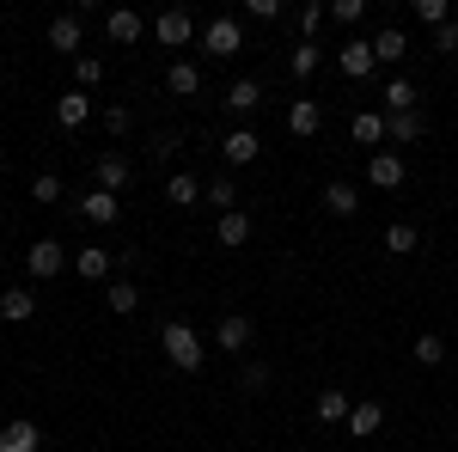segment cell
I'll return each mask as SVG.
<instances>
[{
    "instance_id": "obj_1",
    "label": "cell",
    "mask_w": 458,
    "mask_h": 452,
    "mask_svg": "<svg viewBox=\"0 0 458 452\" xmlns=\"http://www.w3.org/2000/svg\"><path fill=\"white\" fill-rule=\"evenodd\" d=\"M159 343H165V361H172L177 373H196L202 361H208V348L196 337V324H183V318H165L159 324Z\"/></svg>"
},
{
    "instance_id": "obj_2",
    "label": "cell",
    "mask_w": 458,
    "mask_h": 452,
    "mask_svg": "<svg viewBox=\"0 0 458 452\" xmlns=\"http://www.w3.org/2000/svg\"><path fill=\"white\" fill-rule=\"evenodd\" d=\"M239 49H245L239 19H208V25H202V55H214V62H233Z\"/></svg>"
},
{
    "instance_id": "obj_3",
    "label": "cell",
    "mask_w": 458,
    "mask_h": 452,
    "mask_svg": "<svg viewBox=\"0 0 458 452\" xmlns=\"http://www.w3.org/2000/svg\"><path fill=\"white\" fill-rule=\"evenodd\" d=\"M25 269H31L37 281H55L62 269H68V244L62 239H37L31 251H25Z\"/></svg>"
},
{
    "instance_id": "obj_4",
    "label": "cell",
    "mask_w": 458,
    "mask_h": 452,
    "mask_svg": "<svg viewBox=\"0 0 458 452\" xmlns=\"http://www.w3.org/2000/svg\"><path fill=\"white\" fill-rule=\"evenodd\" d=\"M373 68H379V55H373V37H349V43L336 49V73H343V80H367Z\"/></svg>"
},
{
    "instance_id": "obj_5",
    "label": "cell",
    "mask_w": 458,
    "mask_h": 452,
    "mask_svg": "<svg viewBox=\"0 0 458 452\" xmlns=\"http://www.w3.org/2000/svg\"><path fill=\"white\" fill-rule=\"evenodd\" d=\"M403 177H410V166H403V153H391V147H379V153L367 159V183H373V190H397Z\"/></svg>"
},
{
    "instance_id": "obj_6",
    "label": "cell",
    "mask_w": 458,
    "mask_h": 452,
    "mask_svg": "<svg viewBox=\"0 0 458 452\" xmlns=\"http://www.w3.org/2000/svg\"><path fill=\"white\" fill-rule=\"evenodd\" d=\"M220 153H226V166H250V159H263V135H257L250 123H239L233 135L220 141Z\"/></svg>"
},
{
    "instance_id": "obj_7",
    "label": "cell",
    "mask_w": 458,
    "mask_h": 452,
    "mask_svg": "<svg viewBox=\"0 0 458 452\" xmlns=\"http://www.w3.org/2000/svg\"><path fill=\"white\" fill-rule=\"evenodd\" d=\"M92 177H98V190L123 196V190H129V177H135V166H129L123 153H98V159H92Z\"/></svg>"
},
{
    "instance_id": "obj_8",
    "label": "cell",
    "mask_w": 458,
    "mask_h": 452,
    "mask_svg": "<svg viewBox=\"0 0 458 452\" xmlns=\"http://www.w3.org/2000/svg\"><path fill=\"white\" fill-rule=\"evenodd\" d=\"M80 214H86L92 226H116V220H123V196H110V190H98V183H92V190L80 196Z\"/></svg>"
},
{
    "instance_id": "obj_9",
    "label": "cell",
    "mask_w": 458,
    "mask_h": 452,
    "mask_svg": "<svg viewBox=\"0 0 458 452\" xmlns=\"http://www.w3.org/2000/svg\"><path fill=\"white\" fill-rule=\"evenodd\" d=\"M250 343H257V324H250L245 312L220 318V330H214V348H226V354H245Z\"/></svg>"
},
{
    "instance_id": "obj_10",
    "label": "cell",
    "mask_w": 458,
    "mask_h": 452,
    "mask_svg": "<svg viewBox=\"0 0 458 452\" xmlns=\"http://www.w3.org/2000/svg\"><path fill=\"white\" fill-rule=\"evenodd\" d=\"M153 37H159L165 49H183V43L196 37V19H190L183 6H172V13H159V19H153Z\"/></svg>"
},
{
    "instance_id": "obj_11",
    "label": "cell",
    "mask_w": 458,
    "mask_h": 452,
    "mask_svg": "<svg viewBox=\"0 0 458 452\" xmlns=\"http://www.w3.org/2000/svg\"><path fill=\"white\" fill-rule=\"evenodd\" d=\"M324 209L336 214V220H354V214H360V183H349V177H330V183H324Z\"/></svg>"
},
{
    "instance_id": "obj_12",
    "label": "cell",
    "mask_w": 458,
    "mask_h": 452,
    "mask_svg": "<svg viewBox=\"0 0 458 452\" xmlns=\"http://www.w3.org/2000/svg\"><path fill=\"white\" fill-rule=\"evenodd\" d=\"M55 123H62L68 135H80V129L92 123V92H62V98H55Z\"/></svg>"
},
{
    "instance_id": "obj_13",
    "label": "cell",
    "mask_w": 458,
    "mask_h": 452,
    "mask_svg": "<svg viewBox=\"0 0 458 452\" xmlns=\"http://www.w3.org/2000/svg\"><path fill=\"white\" fill-rule=\"evenodd\" d=\"M226 110H233V116H257V110H263V80H233V86H226Z\"/></svg>"
},
{
    "instance_id": "obj_14",
    "label": "cell",
    "mask_w": 458,
    "mask_h": 452,
    "mask_svg": "<svg viewBox=\"0 0 458 452\" xmlns=\"http://www.w3.org/2000/svg\"><path fill=\"white\" fill-rule=\"evenodd\" d=\"M318 129H324V105H318V98H293V105H287V135H318Z\"/></svg>"
},
{
    "instance_id": "obj_15",
    "label": "cell",
    "mask_w": 458,
    "mask_h": 452,
    "mask_svg": "<svg viewBox=\"0 0 458 452\" xmlns=\"http://www.w3.org/2000/svg\"><path fill=\"white\" fill-rule=\"evenodd\" d=\"M37 447H43V428H37L31 416H19V422L0 428V452H37Z\"/></svg>"
},
{
    "instance_id": "obj_16",
    "label": "cell",
    "mask_w": 458,
    "mask_h": 452,
    "mask_svg": "<svg viewBox=\"0 0 458 452\" xmlns=\"http://www.w3.org/2000/svg\"><path fill=\"white\" fill-rule=\"evenodd\" d=\"M105 31H110V43L135 49V43H141V31H147V19H141V13H129V6H116V13L105 19Z\"/></svg>"
},
{
    "instance_id": "obj_17",
    "label": "cell",
    "mask_w": 458,
    "mask_h": 452,
    "mask_svg": "<svg viewBox=\"0 0 458 452\" xmlns=\"http://www.w3.org/2000/svg\"><path fill=\"white\" fill-rule=\"evenodd\" d=\"M422 135H428V123L416 116V110H403V116H386V141H391V153H397V147H416Z\"/></svg>"
},
{
    "instance_id": "obj_18",
    "label": "cell",
    "mask_w": 458,
    "mask_h": 452,
    "mask_svg": "<svg viewBox=\"0 0 458 452\" xmlns=\"http://www.w3.org/2000/svg\"><path fill=\"white\" fill-rule=\"evenodd\" d=\"M349 135H354V147H386V110H354Z\"/></svg>"
},
{
    "instance_id": "obj_19",
    "label": "cell",
    "mask_w": 458,
    "mask_h": 452,
    "mask_svg": "<svg viewBox=\"0 0 458 452\" xmlns=\"http://www.w3.org/2000/svg\"><path fill=\"white\" fill-rule=\"evenodd\" d=\"M73 269H80V281H110V269H116V257H110L105 244H86V251L73 257Z\"/></svg>"
},
{
    "instance_id": "obj_20",
    "label": "cell",
    "mask_w": 458,
    "mask_h": 452,
    "mask_svg": "<svg viewBox=\"0 0 458 452\" xmlns=\"http://www.w3.org/2000/svg\"><path fill=\"white\" fill-rule=\"evenodd\" d=\"M165 92H172V98H196V92H202V68H196V62H172V68H165Z\"/></svg>"
},
{
    "instance_id": "obj_21",
    "label": "cell",
    "mask_w": 458,
    "mask_h": 452,
    "mask_svg": "<svg viewBox=\"0 0 458 452\" xmlns=\"http://www.w3.org/2000/svg\"><path fill=\"white\" fill-rule=\"evenodd\" d=\"M80 19H73V13H62V19H49V49H62V55H73V62H80Z\"/></svg>"
},
{
    "instance_id": "obj_22",
    "label": "cell",
    "mask_w": 458,
    "mask_h": 452,
    "mask_svg": "<svg viewBox=\"0 0 458 452\" xmlns=\"http://www.w3.org/2000/svg\"><path fill=\"white\" fill-rule=\"evenodd\" d=\"M202 202H208L214 214H239V183H233V177H208V183H202Z\"/></svg>"
},
{
    "instance_id": "obj_23",
    "label": "cell",
    "mask_w": 458,
    "mask_h": 452,
    "mask_svg": "<svg viewBox=\"0 0 458 452\" xmlns=\"http://www.w3.org/2000/svg\"><path fill=\"white\" fill-rule=\"evenodd\" d=\"M250 226H257L250 214H220V220H214V244H226V251H239V244L250 239Z\"/></svg>"
},
{
    "instance_id": "obj_24",
    "label": "cell",
    "mask_w": 458,
    "mask_h": 452,
    "mask_svg": "<svg viewBox=\"0 0 458 452\" xmlns=\"http://www.w3.org/2000/svg\"><path fill=\"white\" fill-rule=\"evenodd\" d=\"M373 55L391 62V68H397V62H410V37H403V25H386V31L373 37Z\"/></svg>"
},
{
    "instance_id": "obj_25",
    "label": "cell",
    "mask_w": 458,
    "mask_h": 452,
    "mask_svg": "<svg viewBox=\"0 0 458 452\" xmlns=\"http://www.w3.org/2000/svg\"><path fill=\"white\" fill-rule=\"evenodd\" d=\"M379 428H386V410H379L373 397H360V404L349 410V434H354V440H367V434H379Z\"/></svg>"
},
{
    "instance_id": "obj_26",
    "label": "cell",
    "mask_w": 458,
    "mask_h": 452,
    "mask_svg": "<svg viewBox=\"0 0 458 452\" xmlns=\"http://www.w3.org/2000/svg\"><path fill=\"white\" fill-rule=\"evenodd\" d=\"M105 306H110V312H116V318H129V312H135V306H141V287H135V281H129V276H116V281H110V287H105Z\"/></svg>"
},
{
    "instance_id": "obj_27",
    "label": "cell",
    "mask_w": 458,
    "mask_h": 452,
    "mask_svg": "<svg viewBox=\"0 0 458 452\" xmlns=\"http://www.w3.org/2000/svg\"><path fill=\"white\" fill-rule=\"evenodd\" d=\"M31 312H37V294H31V287H6V294H0V318H6V324H25Z\"/></svg>"
},
{
    "instance_id": "obj_28",
    "label": "cell",
    "mask_w": 458,
    "mask_h": 452,
    "mask_svg": "<svg viewBox=\"0 0 458 452\" xmlns=\"http://www.w3.org/2000/svg\"><path fill=\"white\" fill-rule=\"evenodd\" d=\"M165 202H172V209H196V202H202V183L190 172H172L165 177Z\"/></svg>"
},
{
    "instance_id": "obj_29",
    "label": "cell",
    "mask_w": 458,
    "mask_h": 452,
    "mask_svg": "<svg viewBox=\"0 0 458 452\" xmlns=\"http://www.w3.org/2000/svg\"><path fill=\"white\" fill-rule=\"evenodd\" d=\"M349 410H354V397H349V391H318V422H324V428L349 422Z\"/></svg>"
},
{
    "instance_id": "obj_30",
    "label": "cell",
    "mask_w": 458,
    "mask_h": 452,
    "mask_svg": "<svg viewBox=\"0 0 458 452\" xmlns=\"http://www.w3.org/2000/svg\"><path fill=\"white\" fill-rule=\"evenodd\" d=\"M318 68H324V49H318V43H300V49H287V73H293V80H312Z\"/></svg>"
},
{
    "instance_id": "obj_31",
    "label": "cell",
    "mask_w": 458,
    "mask_h": 452,
    "mask_svg": "<svg viewBox=\"0 0 458 452\" xmlns=\"http://www.w3.org/2000/svg\"><path fill=\"white\" fill-rule=\"evenodd\" d=\"M62 196H68V183H62L55 172H37L31 177V202H37V209H55Z\"/></svg>"
},
{
    "instance_id": "obj_32",
    "label": "cell",
    "mask_w": 458,
    "mask_h": 452,
    "mask_svg": "<svg viewBox=\"0 0 458 452\" xmlns=\"http://www.w3.org/2000/svg\"><path fill=\"white\" fill-rule=\"evenodd\" d=\"M416 244H422V233H416L410 220H391V226H386V251H391V257H410Z\"/></svg>"
},
{
    "instance_id": "obj_33",
    "label": "cell",
    "mask_w": 458,
    "mask_h": 452,
    "mask_svg": "<svg viewBox=\"0 0 458 452\" xmlns=\"http://www.w3.org/2000/svg\"><path fill=\"white\" fill-rule=\"evenodd\" d=\"M239 391H245V397H263V391H269V361H245V367H239Z\"/></svg>"
},
{
    "instance_id": "obj_34",
    "label": "cell",
    "mask_w": 458,
    "mask_h": 452,
    "mask_svg": "<svg viewBox=\"0 0 458 452\" xmlns=\"http://www.w3.org/2000/svg\"><path fill=\"white\" fill-rule=\"evenodd\" d=\"M403 110H416V86H410V80H391L386 86V116H403Z\"/></svg>"
},
{
    "instance_id": "obj_35",
    "label": "cell",
    "mask_w": 458,
    "mask_h": 452,
    "mask_svg": "<svg viewBox=\"0 0 458 452\" xmlns=\"http://www.w3.org/2000/svg\"><path fill=\"white\" fill-rule=\"evenodd\" d=\"M293 19H300V31H306V43H318V31H324V19H330V6H300V13H293Z\"/></svg>"
},
{
    "instance_id": "obj_36",
    "label": "cell",
    "mask_w": 458,
    "mask_h": 452,
    "mask_svg": "<svg viewBox=\"0 0 458 452\" xmlns=\"http://www.w3.org/2000/svg\"><path fill=\"white\" fill-rule=\"evenodd\" d=\"M105 129H110V141H123L129 129H135V110L129 105H105Z\"/></svg>"
},
{
    "instance_id": "obj_37",
    "label": "cell",
    "mask_w": 458,
    "mask_h": 452,
    "mask_svg": "<svg viewBox=\"0 0 458 452\" xmlns=\"http://www.w3.org/2000/svg\"><path fill=\"white\" fill-rule=\"evenodd\" d=\"M416 361H422V367H440V361H446V337H434V330L416 337Z\"/></svg>"
},
{
    "instance_id": "obj_38",
    "label": "cell",
    "mask_w": 458,
    "mask_h": 452,
    "mask_svg": "<svg viewBox=\"0 0 458 452\" xmlns=\"http://www.w3.org/2000/svg\"><path fill=\"white\" fill-rule=\"evenodd\" d=\"M73 80H80V92H92V86L105 80V62H98V55H80V62H73Z\"/></svg>"
},
{
    "instance_id": "obj_39",
    "label": "cell",
    "mask_w": 458,
    "mask_h": 452,
    "mask_svg": "<svg viewBox=\"0 0 458 452\" xmlns=\"http://www.w3.org/2000/svg\"><path fill=\"white\" fill-rule=\"evenodd\" d=\"M416 19H422V25H434V31H440V25H446V19H453V6H446V0H416Z\"/></svg>"
},
{
    "instance_id": "obj_40",
    "label": "cell",
    "mask_w": 458,
    "mask_h": 452,
    "mask_svg": "<svg viewBox=\"0 0 458 452\" xmlns=\"http://www.w3.org/2000/svg\"><path fill=\"white\" fill-rule=\"evenodd\" d=\"M360 13H367V0H336V6H330L336 25H360Z\"/></svg>"
},
{
    "instance_id": "obj_41",
    "label": "cell",
    "mask_w": 458,
    "mask_h": 452,
    "mask_svg": "<svg viewBox=\"0 0 458 452\" xmlns=\"http://www.w3.org/2000/svg\"><path fill=\"white\" fill-rule=\"evenodd\" d=\"M177 147H183V135H177V129H159V135H153V153H159V159H172Z\"/></svg>"
},
{
    "instance_id": "obj_42",
    "label": "cell",
    "mask_w": 458,
    "mask_h": 452,
    "mask_svg": "<svg viewBox=\"0 0 458 452\" xmlns=\"http://www.w3.org/2000/svg\"><path fill=\"white\" fill-rule=\"evenodd\" d=\"M434 49H440V55H453V49H458V19H446V25L434 31Z\"/></svg>"
},
{
    "instance_id": "obj_43",
    "label": "cell",
    "mask_w": 458,
    "mask_h": 452,
    "mask_svg": "<svg viewBox=\"0 0 458 452\" xmlns=\"http://www.w3.org/2000/svg\"><path fill=\"white\" fill-rule=\"evenodd\" d=\"M245 13H250V19H263V25H269V19H282V0H245Z\"/></svg>"
}]
</instances>
